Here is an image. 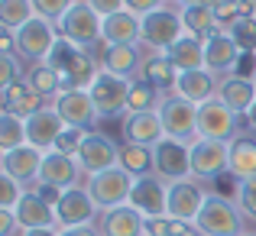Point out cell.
Segmentation results:
<instances>
[{"label": "cell", "instance_id": "1", "mask_svg": "<svg viewBox=\"0 0 256 236\" xmlns=\"http://www.w3.org/2000/svg\"><path fill=\"white\" fill-rule=\"evenodd\" d=\"M194 230L204 236H246L250 233L240 204L224 198V194H214V191H208L204 207L194 217Z\"/></svg>", "mask_w": 256, "mask_h": 236}, {"label": "cell", "instance_id": "2", "mask_svg": "<svg viewBox=\"0 0 256 236\" xmlns=\"http://www.w3.org/2000/svg\"><path fill=\"white\" fill-rule=\"evenodd\" d=\"M185 36V19H182L178 6H159V10L146 13L143 16V36L140 45L150 52H169L178 39Z\"/></svg>", "mask_w": 256, "mask_h": 236}, {"label": "cell", "instance_id": "3", "mask_svg": "<svg viewBox=\"0 0 256 236\" xmlns=\"http://www.w3.org/2000/svg\"><path fill=\"white\" fill-rule=\"evenodd\" d=\"M133 175L124 172L120 165L107 168V172H98V175H88L84 178V188L88 194L94 198V204H98V211H114V207H124L130 204V191H133Z\"/></svg>", "mask_w": 256, "mask_h": 236}, {"label": "cell", "instance_id": "4", "mask_svg": "<svg viewBox=\"0 0 256 236\" xmlns=\"http://www.w3.org/2000/svg\"><path fill=\"white\" fill-rule=\"evenodd\" d=\"M159 120L166 126V136L178 139V143L192 146L198 139V104L185 100L182 94H166L162 107H159Z\"/></svg>", "mask_w": 256, "mask_h": 236}, {"label": "cell", "instance_id": "5", "mask_svg": "<svg viewBox=\"0 0 256 236\" xmlns=\"http://www.w3.org/2000/svg\"><path fill=\"white\" fill-rule=\"evenodd\" d=\"M244 117L234 113L220 97H211L204 104H198V139H218V143H230L237 139Z\"/></svg>", "mask_w": 256, "mask_h": 236}, {"label": "cell", "instance_id": "6", "mask_svg": "<svg viewBox=\"0 0 256 236\" xmlns=\"http://www.w3.org/2000/svg\"><path fill=\"white\" fill-rule=\"evenodd\" d=\"M58 26L49 23L42 16H32L26 26L16 29V58H23L26 65H36V62H46L52 52V45L58 42Z\"/></svg>", "mask_w": 256, "mask_h": 236}, {"label": "cell", "instance_id": "7", "mask_svg": "<svg viewBox=\"0 0 256 236\" xmlns=\"http://www.w3.org/2000/svg\"><path fill=\"white\" fill-rule=\"evenodd\" d=\"M130 87H133L130 78H117V75H110V71H100L98 81L88 87L100 120L126 117V110H130Z\"/></svg>", "mask_w": 256, "mask_h": 236}, {"label": "cell", "instance_id": "8", "mask_svg": "<svg viewBox=\"0 0 256 236\" xmlns=\"http://www.w3.org/2000/svg\"><path fill=\"white\" fill-rule=\"evenodd\" d=\"M58 32H62L68 42H75L78 49H94V45L104 42V19L84 3L78 0L62 19H58Z\"/></svg>", "mask_w": 256, "mask_h": 236}, {"label": "cell", "instance_id": "9", "mask_svg": "<svg viewBox=\"0 0 256 236\" xmlns=\"http://www.w3.org/2000/svg\"><path fill=\"white\" fill-rule=\"evenodd\" d=\"M188 152H192V178H198L201 185L227 175V168H230V149H227V143H218V139H194V143L188 146Z\"/></svg>", "mask_w": 256, "mask_h": 236}, {"label": "cell", "instance_id": "10", "mask_svg": "<svg viewBox=\"0 0 256 236\" xmlns=\"http://www.w3.org/2000/svg\"><path fill=\"white\" fill-rule=\"evenodd\" d=\"M52 107H56L58 117L65 120V126H75V130L91 133V130H98V123H100V113H98V107H94L91 94L78 91V87H65V91L52 100Z\"/></svg>", "mask_w": 256, "mask_h": 236}, {"label": "cell", "instance_id": "11", "mask_svg": "<svg viewBox=\"0 0 256 236\" xmlns=\"http://www.w3.org/2000/svg\"><path fill=\"white\" fill-rule=\"evenodd\" d=\"M75 159H78V165H82V172L88 178V175H98V172H107V168L120 165V146L114 143L107 133L91 130L84 136V143H82V149H78Z\"/></svg>", "mask_w": 256, "mask_h": 236}, {"label": "cell", "instance_id": "12", "mask_svg": "<svg viewBox=\"0 0 256 236\" xmlns=\"http://www.w3.org/2000/svg\"><path fill=\"white\" fill-rule=\"evenodd\" d=\"M100 211L98 204H94V198L88 194L84 185H75V188H65L62 201H58L56 207V220L62 230H68V227H88V224H98Z\"/></svg>", "mask_w": 256, "mask_h": 236}, {"label": "cell", "instance_id": "13", "mask_svg": "<svg viewBox=\"0 0 256 236\" xmlns=\"http://www.w3.org/2000/svg\"><path fill=\"white\" fill-rule=\"evenodd\" d=\"M130 207L143 217H166L169 214V181H162L159 175L136 178L130 191Z\"/></svg>", "mask_w": 256, "mask_h": 236}, {"label": "cell", "instance_id": "14", "mask_svg": "<svg viewBox=\"0 0 256 236\" xmlns=\"http://www.w3.org/2000/svg\"><path fill=\"white\" fill-rule=\"evenodd\" d=\"M152 159H156V175L162 181H185L192 178V152L185 143L166 136L162 143L152 146Z\"/></svg>", "mask_w": 256, "mask_h": 236}, {"label": "cell", "instance_id": "15", "mask_svg": "<svg viewBox=\"0 0 256 236\" xmlns=\"http://www.w3.org/2000/svg\"><path fill=\"white\" fill-rule=\"evenodd\" d=\"M208 188L198 178H185V181H169V217L172 220H185L194 224L198 211L204 207Z\"/></svg>", "mask_w": 256, "mask_h": 236}, {"label": "cell", "instance_id": "16", "mask_svg": "<svg viewBox=\"0 0 256 236\" xmlns=\"http://www.w3.org/2000/svg\"><path fill=\"white\" fill-rule=\"evenodd\" d=\"M240 58H244V52H240V45L234 42V36L227 29L214 32L211 39H204V68L211 75H218V78L234 75Z\"/></svg>", "mask_w": 256, "mask_h": 236}, {"label": "cell", "instance_id": "17", "mask_svg": "<svg viewBox=\"0 0 256 236\" xmlns=\"http://www.w3.org/2000/svg\"><path fill=\"white\" fill-rule=\"evenodd\" d=\"M42 149L36 146H20V149H10V152H0V172L16 178L23 188H30L32 181H39V168H42Z\"/></svg>", "mask_w": 256, "mask_h": 236}, {"label": "cell", "instance_id": "18", "mask_svg": "<svg viewBox=\"0 0 256 236\" xmlns=\"http://www.w3.org/2000/svg\"><path fill=\"white\" fill-rule=\"evenodd\" d=\"M39 181L46 185H56V188H75V185H84V172L78 165L75 156H65L58 149H49L42 156V168H39Z\"/></svg>", "mask_w": 256, "mask_h": 236}, {"label": "cell", "instance_id": "19", "mask_svg": "<svg viewBox=\"0 0 256 236\" xmlns=\"http://www.w3.org/2000/svg\"><path fill=\"white\" fill-rule=\"evenodd\" d=\"M146 55H150V49H143V45H104L100 65H104V71H110V75H117V78L136 81Z\"/></svg>", "mask_w": 256, "mask_h": 236}, {"label": "cell", "instance_id": "20", "mask_svg": "<svg viewBox=\"0 0 256 236\" xmlns=\"http://www.w3.org/2000/svg\"><path fill=\"white\" fill-rule=\"evenodd\" d=\"M62 130H65V120L58 117V110L49 104V107H42L39 113H32V117L26 120V143L42 149V152H49V149H56V139L62 136Z\"/></svg>", "mask_w": 256, "mask_h": 236}, {"label": "cell", "instance_id": "21", "mask_svg": "<svg viewBox=\"0 0 256 236\" xmlns=\"http://www.w3.org/2000/svg\"><path fill=\"white\" fill-rule=\"evenodd\" d=\"M100 52H104V42L94 45V49H78V52H75V58H72V65L62 71L65 87H78V91H88V87L98 81V75L104 71V65H100Z\"/></svg>", "mask_w": 256, "mask_h": 236}, {"label": "cell", "instance_id": "22", "mask_svg": "<svg viewBox=\"0 0 256 236\" xmlns=\"http://www.w3.org/2000/svg\"><path fill=\"white\" fill-rule=\"evenodd\" d=\"M0 107H4V113H13V117L20 120H30L32 113H39L42 107H49V100L39 97L36 91L30 87V81H16V84L10 87H0Z\"/></svg>", "mask_w": 256, "mask_h": 236}, {"label": "cell", "instance_id": "23", "mask_svg": "<svg viewBox=\"0 0 256 236\" xmlns=\"http://www.w3.org/2000/svg\"><path fill=\"white\" fill-rule=\"evenodd\" d=\"M120 130H124V143L150 146V149L166 139V126H162V120H159V110L156 113H126Z\"/></svg>", "mask_w": 256, "mask_h": 236}, {"label": "cell", "instance_id": "24", "mask_svg": "<svg viewBox=\"0 0 256 236\" xmlns=\"http://www.w3.org/2000/svg\"><path fill=\"white\" fill-rule=\"evenodd\" d=\"M13 214H16V224L20 230H39V227H58L56 220V207H49L42 198H39L36 191H30L26 188V194L20 198V204L13 207Z\"/></svg>", "mask_w": 256, "mask_h": 236}, {"label": "cell", "instance_id": "25", "mask_svg": "<svg viewBox=\"0 0 256 236\" xmlns=\"http://www.w3.org/2000/svg\"><path fill=\"white\" fill-rule=\"evenodd\" d=\"M218 97L230 107L234 113L246 117V110L256 104V78H244V75H227L218 81Z\"/></svg>", "mask_w": 256, "mask_h": 236}, {"label": "cell", "instance_id": "26", "mask_svg": "<svg viewBox=\"0 0 256 236\" xmlns=\"http://www.w3.org/2000/svg\"><path fill=\"white\" fill-rule=\"evenodd\" d=\"M98 227L104 236H143L146 230V217L140 211H133L130 204L114 207V211H104L98 217Z\"/></svg>", "mask_w": 256, "mask_h": 236}, {"label": "cell", "instance_id": "27", "mask_svg": "<svg viewBox=\"0 0 256 236\" xmlns=\"http://www.w3.org/2000/svg\"><path fill=\"white\" fill-rule=\"evenodd\" d=\"M143 19L130 10H120L104 19V45H140Z\"/></svg>", "mask_w": 256, "mask_h": 236}, {"label": "cell", "instance_id": "28", "mask_svg": "<svg viewBox=\"0 0 256 236\" xmlns=\"http://www.w3.org/2000/svg\"><path fill=\"white\" fill-rule=\"evenodd\" d=\"M230 149V175L234 181H246V178H256V136L253 133H240L237 139L227 143Z\"/></svg>", "mask_w": 256, "mask_h": 236}, {"label": "cell", "instance_id": "29", "mask_svg": "<svg viewBox=\"0 0 256 236\" xmlns=\"http://www.w3.org/2000/svg\"><path fill=\"white\" fill-rule=\"evenodd\" d=\"M218 75H211L208 68H198V71H182L178 81H175V94H182L185 100L192 104H204V100L218 97Z\"/></svg>", "mask_w": 256, "mask_h": 236}, {"label": "cell", "instance_id": "30", "mask_svg": "<svg viewBox=\"0 0 256 236\" xmlns=\"http://www.w3.org/2000/svg\"><path fill=\"white\" fill-rule=\"evenodd\" d=\"M140 78L150 81V84H156L162 94H172L175 91V81H178V68L169 62L166 52H150L146 62H143V68H140Z\"/></svg>", "mask_w": 256, "mask_h": 236}, {"label": "cell", "instance_id": "31", "mask_svg": "<svg viewBox=\"0 0 256 236\" xmlns=\"http://www.w3.org/2000/svg\"><path fill=\"white\" fill-rule=\"evenodd\" d=\"M166 55H169V62L178 68V75L182 71H198V68H204V39L185 32Z\"/></svg>", "mask_w": 256, "mask_h": 236}, {"label": "cell", "instance_id": "32", "mask_svg": "<svg viewBox=\"0 0 256 236\" xmlns=\"http://www.w3.org/2000/svg\"><path fill=\"white\" fill-rule=\"evenodd\" d=\"M26 81H30V87L39 94V97H46L49 104L65 91L62 71H56L49 62H36V65H30V68H26Z\"/></svg>", "mask_w": 256, "mask_h": 236}, {"label": "cell", "instance_id": "33", "mask_svg": "<svg viewBox=\"0 0 256 236\" xmlns=\"http://www.w3.org/2000/svg\"><path fill=\"white\" fill-rule=\"evenodd\" d=\"M120 168H124V172H130L133 178L156 175V159H152V149H150V146L124 143V146H120Z\"/></svg>", "mask_w": 256, "mask_h": 236}, {"label": "cell", "instance_id": "34", "mask_svg": "<svg viewBox=\"0 0 256 236\" xmlns=\"http://www.w3.org/2000/svg\"><path fill=\"white\" fill-rule=\"evenodd\" d=\"M182 19H185V32H192L198 39H211L214 32H220L214 6H198V3L182 6Z\"/></svg>", "mask_w": 256, "mask_h": 236}, {"label": "cell", "instance_id": "35", "mask_svg": "<svg viewBox=\"0 0 256 236\" xmlns=\"http://www.w3.org/2000/svg\"><path fill=\"white\" fill-rule=\"evenodd\" d=\"M162 97H166V94L159 91L156 84L136 78L133 87H130V110H126V113H156L159 107H162Z\"/></svg>", "mask_w": 256, "mask_h": 236}, {"label": "cell", "instance_id": "36", "mask_svg": "<svg viewBox=\"0 0 256 236\" xmlns=\"http://www.w3.org/2000/svg\"><path fill=\"white\" fill-rule=\"evenodd\" d=\"M36 16L32 0H0V26L6 29H20Z\"/></svg>", "mask_w": 256, "mask_h": 236}, {"label": "cell", "instance_id": "37", "mask_svg": "<svg viewBox=\"0 0 256 236\" xmlns=\"http://www.w3.org/2000/svg\"><path fill=\"white\" fill-rule=\"evenodd\" d=\"M26 146V120L13 113H0V152H10Z\"/></svg>", "mask_w": 256, "mask_h": 236}, {"label": "cell", "instance_id": "38", "mask_svg": "<svg viewBox=\"0 0 256 236\" xmlns=\"http://www.w3.org/2000/svg\"><path fill=\"white\" fill-rule=\"evenodd\" d=\"M227 32L234 36V42L240 45V52H244V55H256V16L234 19Z\"/></svg>", "mask_w": 256, "mask_h": 236}, {"label": "cell", "instance_id": "39", "mask_svg": "<svg viewBox=\"0 0 256 236\" xmlns=\"http://www.w3.org/2000/svg\"><path fill=\"white\" fill-rule=\"evenodd\" d=\"M26 68H30V65H26L23 58L0 55V87H10V84H16V81H23L26 78Z\"/></svg>", "mask_w": 256, "mask_h": 236}, {"label": "cell", "instance_id": "40", "mask_svg": "<svg viewBox=\"0 0 256 236\" xmlns=\"http://www.w3.org/2000/svg\"><path fill=\"white\" fill-rule=\"evenodd\" d=\"M234 201L240 204V211H244V217H246V220H253V224H256V178L237 181V194H234Z\"/></svg>", "mask_w": 256, "mask_h": 236}, {"label": "cell", "instance_id": "41", "mask_svg": "<svg viewBox=\"0 0 256 236\" xmlns=\"http://www.w3.org/2000/svg\"><path fill=\"white\" fill-rule=\"evenodd\" d=\"M75 3H78V0H32V6H36V16L49 19V23H56V26H58V19H62Z\"/></svg>", "mask_w": 256, "mask_h": 236}, {"label": "cell", "instance_id": "42", "mask_svg": "<svg viewBox=\"0 0 256 236\" xmlns=\"http://www.w3.org/2000/svg\"><path fill=\"white\" fill-rule=\"evenodd\" d=\"M23 194H26V188L20 185L16 178H10V175L0 172V211H13Z\"/></svg>", "mask_w": 256, "mask_h": 236}, {"label": "cell", "instance_id": "43", "mask_svg": "<svg viewBox=\"0 0 256 236\" xmlns=\"http://www.w3.org/2000/svg\"><path fill=\"white\" fill-rule=\"evenodd\" d=\"M75 52H78L75 42H68L65 36H58V42L52 45V52H49V58H46V62H49L56 71H65L72 65V58H75Z\"/></svg>", "mask_w": 256, "mask_h": 236}, {"label": "cell", "instance_id": "44", "mask_svg": "<svg viewBox=\"0 0 256 236\" xmlns=\"http://www.w3.org/2000/svg\"><path fill=\"white\" fill-rule=\"evenodd\" d=\"M84 136H88L84 130H75V126H65V130H62V136L56 139V149H58V152H65V156H78V149H82Z\"/></svg>", "mask_w": 256, "mask_h": 236}, {"label": "cell", "instance_id": "45", "mask_svg": "<svg viewBox=\"0 0 256 236\" xmlns=\"http://www.w3.org/2000/svg\"><path fill=\"white\" fill-rule=\"evenodd\" d=\"M30 191H36V194H39V198H42L49 207H58V201H62V194H65L62 188L46 185V181H32V185H30Z\"/></svg>", "mask_w": 256, "mask_h": 236}, {"label": "cell", "instance_id": "46", "mask_svg": "<svg viewBox=\"0 0 256 236\" xmlns=\"http://www.w3.org/2000/svg\"><path fill=\"white\" fill-rule=\"evenodd\" d=\"M84 3L91 6V10L98 13L100 19L114 16V13H120V10H126V6H124V0H84Z\"/></svg>", "mask_w": 256, "mask_h": 236}, {"label": "cell", "instance_id": "47", "mask_svg": "<svg viewBox=\"0 0 256 236\" xmlns=\"http://www.w3.org/2000/svg\"><path fill=\"white\" fill-rule=\"evenodd\" d=\"M146 236H172V217H146Z\"/></svg>", "mask_w": 256, "mask_h": 236}, {"label": "cell", "instance_id": "48", "mask_svg": "<svg viewBox=\"0 0 256 236\" xmlns=\"http://www.w3.org/2000/svg\"><path fill=\"white\" fill-rule=\"evenodd\" d=\"M124 6L143 19L146 13H152V10H159V6H166V0H124Z\"/></svg>", "mask_w": 256, "mask_h": 236}, {"label": "cell", "instance_id": "49", "mask_svg": "<svg viewBox=\"0 0 256 236\" xmlns=\"http://www.w3.org/2000/svg\"><path fill=\"white\" fill-rule=\"evenodd\" d=\"M0 55H16V29L0 26Z\"/></svg>", "mask_w": 256, "mask_h": 236}, {"label": "cell", "instance_id": "50", "mask_svg": "<svg viewBox=\"0 0 256 236\" xmlns=\"http://www.w3.org/2000/svg\"><path fill=\"white\" fill-rule=\"evenodd\" d=\"M62 236H104V233L98 224H88V227H68V230H62Z\"/></svg>", "mask_w": 256, "mask_h": 236}, {"label": "cell", "instance_id": "51", "mask_svg": "<svg viewBox=\"0 0 256 236\" xmlns=\"http://www.w3.org/2000/svg\"><path fill=\"white\" fill-rule=\"evenodd\" d=\"M20 236H62V227H39V230H20Z\"/></svg>", "mask_w": 256, "mask_h": 236}, {"label": "cell", "instance_id": "52", "mask_svg": "<svg viewBox=\"0 0 256 236\" xmlns=\"http://www.w3.org/2000/svg\"><path fill=\"white\" fill-rule=\"evenodd\" d=\"M244 123H246V130H253L256 133V104L246 110V117H244Z\"/></svg>", "mask_w": 256, "mask_h": 236}, {"label": "cell", "instance_id": "53", "mask_svg": "<svg viewBox=\"0 0 256 236\" xmlns=\"http://www.w3.org/2000/svg\"><path fill=\"white\" fill-rule=\"evenodd\" d=\"M166 3H169V6H178V10H182V6H188L192 0H166Z\"/></svg>", "mask_w": 256, "mask_h": 236}, {"label": "cell", "instance_id": "54", "mask_svg": "<svg viewBox=\"0 0 256 236\" xmlns=\"http://www.w3.org/2000/svg\"><path fill=\"white\" fill-rule=\"evenodd\" d=\"M185 236H204V233H198V230H188Z\"/></svg>", "mask_w": 256, "mask_h": 236}, {"label": "cell", "instance_id": "55", "mask_svg": "<svg viewBox=\"0 0 256 236\" xmlns=\"http://www.w3.org/2000/svg\"><path fill=\"white\" fill-rule=\"evenodd\" d=\"M246 236H256V230H250V233H246Z\"/></svg>", "mask_w": 256, "mask_h": 236}, {"label": "cell", "instance_id": "56", "mask_svg": "<svg viewBox=\"0 0 256 236\" xmlns=\"http://www.w3.org/2000/svg\"><path fill=\"white\" fill-rule=\"evenodd\" d=\"M253 16H256V3H253Z\"/></svg>", "mask_w": 256, "mask_h": 236}, {"label": "cell", "instance_id": "57", "mask_svg": "<svg viewBox=\"0 0 256 236\" xmlns=\"http://www.w3.org/2000/svg\"><path fill=\"white\" fill-rule=\"evenodd\" d=\"M143 236H146V233H143Z\"/></svg>", "mask_w": 256, "mask_h": 236}]
</instances>
